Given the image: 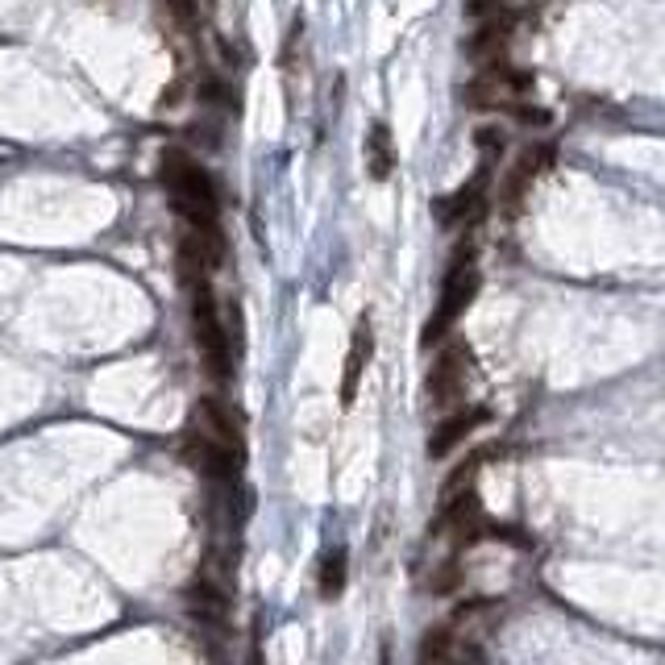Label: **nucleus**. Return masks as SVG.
Returning a JSON list of instances; mask_svg holds the SVG:
<instances>
[{
  "label": "nucleus",
  "instance_id": "dca6fc26",
  "mask_svg": "<svg viewBox=\"0 0 665 665\" xmlns=\"http://www.w3.org/2000/svg\"><path fill=\"white\" fill-rule=\"evenodd\" d=\"M200 100H204V104H225V109H238V104H234V88H229V84H221V79H204Z\"/></svg>",
  "mask_w": 665,
  "mask_h": 665
},
{
  "label": "nucleus",
  "instance_id": "f3484780",
  "mask_svg": "<svg viewBox=\"0 0 665 665\" xmlns=\"http://www.w3.org/2000/svg\"><path fill=\"white\" fill-rule=\"evenodd\" d=\"M499 0H470V13H487V9H495Z\"/></svg>",
  "mask_w": 665,
  "mask_h": 665
},
{
  "label": "nucleus",
  "instance_id": "f03ea898",
  "mask_svg": "<svg viewBox=\"0 0 665 665\" xmlns=\"http://www.w3.org/2000/svg\"><path fill=\"white\" fill-rule=\"evenodd\" d=\"M478 284H482V275H478L475 246L466 241V246H457L450 271H446V284H441V300H437V309H432L425 332H421V346H425V350H432V346H446V341H450L453 325L462 321V312L475 304Z\"/></svg>",
  "mask_w": 665,
  "mask_h": 665
},
{
  "label": "nucleus",
  "instance_id": "f8f14e48",
  "mask_svg": "<svg viewBox=\"0 0 665 665\" xmlns=\"http://www.w3.org/2000/svg\"><path fill=\"white\" fill-rule=\"evenodd\" d=\"M545 159H549V150H524L520 159H516L512 175H507V184H503V209H507V213H516V204L524 200L528 184L541 175V163H545Z\"/></svg>",
  "mask_w": 665,
  "mask_h": 665
},
{
  "label": "nucleus",
  "instance_id": "7ed1b4c3",
  "mask_svg": "<svg viewBox=\"0 0 665 665\" xmlns=\"http://www.w3.org/2000/svg\"><path fill=\"white\" fill-rule=\"evenodd\" d=\"M191 291V332H196V350L204 357V371L213 375L216 382H234V371H238V354L229 346V332H225V312L216 304L213 287L196 284Z\"/></svg>",
  "mask_w": 665,
  "mask_h": 665
},
{
  "label": "nucleus",
  "instance_id": "423d86ee",
  "mask_svg": "<svg viewBox=\"0 0 665 665\" xmlns=\"http://www.w3.org/2000/svg\"><path fill=\"white\" fill-rule=\"evenodd\" d=\"M487 421H491V412H487L482 404L441 412V421H437L432 432H428V457H450V453L457 450V446H466V441H470Z\"/></svg>",
  "mask_w": 665,
  "mask_h": 665
},
{
  "label": "nucleus",
  "instance_id": "39448f33",
  "mask_svg": "<svg viewBox=\"0 0 665 665\" xmlns=\"http://www.w3.org/2000/svg\"><path fill=\"white\" fill-rule=\"evenodd\" d=\"M179 453H184V462H191V466H196L200 475L209 478V482H216V487H238V482H241V466H246V453L225 450V446L209 441L204 432H196V428H191L188 437H184Z\"/></svg>",
  "mask_w": 665,
  "mask_h": 665
},
{
  "label": "nucleus",
  "instance_id": "0eeeda50",
  "mask_svg": "<svg viewBox=\"0 0 665 665\" xmlns=\"http://www.w3.org/2000/svg\"><path fill=\"white\" fill-rule=\"evenodd\" d=\"M532 84H537V79L528 72L487 67V72L466 88V104H470V109H499V104H512V100H520L524 92H532Z\"/></svg>",
  "mask_w": 665,
  "mask_h": 665
},
{
  "label": "nucleus",
  "instance_id": "9b49d317",
  "mask_svg": "<svg viewBox=\"0 0 665 665\" xmlns=\"http://www.w3.org/2000/svg\"><path fill=\"white\" fill-rule=\"evenodd\" d=\"M391 171H396V142H391L387 121H375V125L366 129V175H371L375 184H387Z\"/></svg>",
  "mask_w": 665,
  "mask_h": 665
},
{
  "label": "nucleus",
  "instance_id": "1a4fd4ad",
  "mask_svg": "<svg viewBox=\"0 0 665 665\" xmlns=\"http://www.w3.org/2000/svg\"><path fill=\"white\" fill-rule=\"evenodd\" d=\"M371 357H375V325H371V316L362 312L357 325H354V337H350L346 371H341V407L354 404V396H357V387H362V375H366Z\"/></svg>",
  "mask_w": 665,
  "mask_h": 665
},
{
  "label": "nucleus",
  "instance_id": "9d476101",
  "mask_svg": "<svg viewBox=\"0 0 665 665\" xmlns=\"http://www.w3.org/2000/svg\"><path fill=\"white\" fill-rule=\"evenodd\" d=\"M196 432H204L209 441L225 446V450L246 453L241 446V421L229 412V404H216V400H200V412H196Z\"/></svg>",
  "mask_w": 665,
  "mask_h": 665
},
{
  "label": "nucleus",
  "instance_id": "ddd939ff",
  "mask_svg": "<svg viewBox=\"0 0 665 665\" xmlns=\"http://www.w3.org/2000/svg\"><path fill=\"white\" fill-rule=\"evenodd\" d=\"M346 578H350V553L337 545L316 566V591H321V599H337V594L346 591Z\"/></svg>",
  "mask_w": 665,
  "mask_h": 665
},
{
  "label": "nucleus",
  "instance_id": "20e7f679",
  "mask_svg": "<svg viewBox=\"0 0 665 665\" xmlns=\"http://www.w3.org/2000/svg\"><path fill=\"white\" fill-rule=\"evenodd\" d=\"M466 382H470V346L450 337L432 366L425 375V396L437 412H450V407H462V396H466Z\"/></svg>",
  "mask_w": 665,
  "mask_h": 665
},
{
  "label": "nucleus",
  "instance_id": "6e6552de",
  "mask_svg": "<svg viewBox=\"0 0 665 665\" xmlns=\"http://www.w3.org/2000/svg\"><path fill=\"white\" fill-rule=\"evenodd\" d=\"M487 179H491V163L478 166V175L466 184V188H457L453 196H441V200H437V221H441L446 229L475 221V216L487 209Z\"/></svg>",
  "mask_w": 665,
  "mask_h": 665
},
{
  "label": "nucleus",
  "instance_id": "4468645a",
  "mask_svg": "<svg viewBox=\"0 0 665 665\" xmlns=\"http://www.w3.org/2000/svg\"><path fill=\"white\" fill-rule=\"evenodd\" d=\"M166 13L175 17V25H184V29H196V25L204 22V9H209V0H163Z\"/></svg>",
  "mask_w": 665,
  "mask_h": 665
},
{
  "label": "nucleus",
  "instance_id": "f257e3e1",
  "mask_svg": "<svg viewBox=\"0 0 665 665\" xmlns=\"http://www.w3.org/2000/svg\"><path fill=\"white\" fill-rule=\"evenodd\" d=\"M163 188L171 196V209L188 221V234L209 250L213 266L225 259V234H221V200H216L213 175L191 159L188 150H166L163 154Z\"/></svg>",
  "mask_w": 665,
  "mask_h": 665
},
{
  "label": "nucleus",
  "instance_id": "2eb2a0df",
  "mask_svg": "<svg viewBox=\"0 0 665 665\" xmlns=\"http://www.w3.org/2000/svg\"><path fill=\"white\" fill-rule=\"evenodd\" d=\"M300 50H304V22L296 17V25H291V34H287L284 42V72H300Z\"/></svg>",
  "mask_w": 665,
  "mask_h": 665
}]
</instances>
